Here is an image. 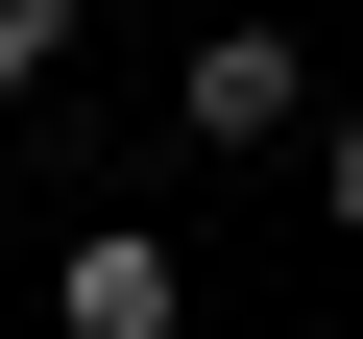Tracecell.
Segmentation results:
<instances>
[{
  "label": "cell",
  "instance_id": "cell-1",
  "mask_svg": "<svg viewBox=\"0 0 363 339\" xmlns=\"http://www.w3.org/2000/svg\"><path fill=\"white\" fill-rule=\"evenodd\" d=\"M169 145H315V49L267 25V0H242V25H194V49H169Z\"/></svg>",
  "mask_w": 363,
  "mask_h": 339
},
{
  "label": "cell",
  "instance_id": "cell-2",
  "mask_svg": "<svg viewBox=\"0 0 363 339\" xmlns=\"http://www.w3.org/2000/svg\"><path fill=\"white\" fill-rule=\"evenodd\" d=\"M49 315H73V339H194V243L73 218V243H49Z\"/></svg>",
  "mask_w": 363,
  "mask_h": 339
},
{
  "label": "cell",
  "instance_id": "cell-3",
  "mask_svg": "<svg viewBox=\"0 0 363 339\" xmlns=\"http://www.w3.org/2000/svg\"><path fill=\"white\" fill-rule=\"evenodd\" d=\"M73 73V0H0V97H49Z\"/></svg>",
  "mask_w": 363,
  "mask_h": 339
},
{
  "label": "cell",
  "instance_id": "cell-4",
  "mask_svg": "<svg viewBox=\"0 0 363 339\" xmlns=\"http://www.w3.org/2000/svg\"><path fill=\"white\" fill-rule=\"evenodd\" d=\"M315 218H339V243H363V97H339V121H315Z\"/></svg>",
  "mask_w": 363,
  "mask_h": 339
}]
</instances>
